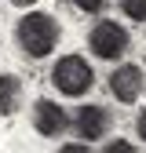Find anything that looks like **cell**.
<instances>
[{"instance_id": "cell-11", "label": "cell", "mask_w": 146, "mask_h": 153, "mask_svg": "<svg viewBox=\"0 0 146 153\" xmlns=\"http://www.w3.org/2000/svg\"><path fill=\"white\" fill-rule=\"evenodd\" d=\"M135 131H139V139L146 142V106L139 109V117H135Z\"/></svg>"}, {"instance_id": "cell-3", "label": "cell", "mask_w": 146, "mask_h": 153, "mask_svg": "<svg viewBox=\"0 0 146 153\" xmlns=\"http://www.w3.org/2000/svg\"><path fill=\"white\" fill-rule=\"evenodd\" d=\"M128 44H132V36H128V29L121 22H113V18H102V22H95L88 29V48L95 59H106V62H117L121 55L128 51Z\"/></svg>"}, {"instance_id": "cell-6", "label": "cell", "mask_w": 146, "mask_h": 153, "mask_svg": "<svg viewBox=\"0 0 146 153\" xmlns=\"http://www.w3.org/2000/svg\"><path fill=\"white\" fill-rule=\"evenodd\" d=\"M33 128H36V135H44V139H59L69 128V113L55 99H36L33 102Z\"/></svg>"}, {"instance_id": "cell-10", "label": "cell", "mask_w": 146, "mask_h": 153, "mask_svg": "<svg viewBox=\"0 0 146 153\" xmlns=\"http://www.w3.org/2000/svg\"><path fill=\"white\" fill-rule=\"evenodd\" d=\"M77 11H84V15H99L102 7H106V0H69Z\"/></svg>"}, {"instance_id": "cell-5", "label": "cell", "mask_w": 146, "mask_h": 153, "mask_svg": "<svg viewBox=\"0 0 146 153\" xmlns=\"http://www.w3.org/2000/svg\"><path fill=\"white\" fill-rule=\"evenodd\" d=\"M142 91H146V73H142L135 62H121L113 73H110V95H113L121 106L139 102Z\"/></svg>"}, {"instance_id": "cell-12", "label": "cell", "mask_w": 146, "mask_h": 153, "mask_svg": "<svg viewBox=\"0 0 146 153\" xmlns=\"http://www.w3.org/2000/svg\"><path fill=\"white\" fill-rule=\"evenodd\" d=\"M59 153H91L84 142H66V146H59Z\"/></svg>"}, {"instance_id": "cell-9", "label": "cell", "mask_w": 146, "mask_h": 153, "mask_svg": "<svg viewBox=\"0 0 146 153\" xmlns=\"http://www.w3.org/2000/svg\"><path fill=\"white\" fill-rule=\"evenodd\" d=\"M102 153H139V146H132L128 139H110Z\"/></svg>"}, {"instance_id": "cell-13", "label": "cell", "mask_w": 146, "mask_h": 153, "mask_svg": "<svg viewBox=\"0 0 146 153\" xmlns=\"http://www.w3.org/2000/svg\"><path fill=\"white\" fill-rule=\"evenodd\" d=\"M15 7H36V0H11Z\"/></svg>"}, {"instance_id": "cell-2", "label": "cell", "mask_w": 146, "mask_h": 153, "mask_svg": "<svg viewBox=\"0 0 146 153\" xmlns=\"http://www.w3.org/2000/svg\"><path fill=\"white\" fill-rule=\"evenodd\" d=\"M51 88L66 99H80L95 88V69L84 55H62L51 66Z\"/></svg>"}, {"instance_id": "cell-1", "label": "cell", "mask_w": 146, "mask_h": 153, "mask_svg": "<svg viewBox=\"0 0 146 153\" xmlns=\"http://www.w3.org/2000/svg\"><path fill=\"white\" fill-rule=\"evenodd\" d=\"M59 36H62V29L55 22V15L36 11V7L26 11L18 18V26H15V40H18V48H22L29 59H48V55L59 48Z\"/></svg>"}, {"instance_id": "cell-7", "label": "cell", "mask_w": 146, "mask_h": 153, "mask_svg": "<svg viewBox=\"0 0 146 153\" xmlns=\"http://www.w3.org/2000/svg\"><path fill=\"white\" fill-rule=\"evenodd\" d=\"M22 109V80L15 73H0V117H15Z\"/></svg>"}, {"instance_id": "cell-4", "label": "cell", "mask_w": 146, "mask_h": 153, "mask_svg": "<svg viewBox=\"0 0 146 153\" xmlns=\"http://www.w3.org/2000/svg\"><path fill=\"white\" fill-rule=\"evenodd\" d=\"M69 124H73V131H77V142H99V139H106V131H110V124H113V117H110L106 106L84 102V106L69 117Z\"/></svg>"}, {"instance_id": "cell-8", "label": "cell", "mask_w": 146, "mask_h": 153, "mask_svg": "<svg viewBox=\"0 0 146 153\" xmlns=\"http://www.w3.org/2000/svg\"><path fill=\"white\" fill-rule=\"evenodd\" d=\"M121 11L132 22H146V0H121Z\"/></svg>"}]
</instances>
